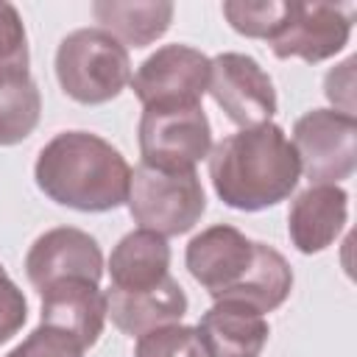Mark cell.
Returning <instances> with one entry per match:
<instances>
[{
	"instance_id": "ac0fdd59",
	"label": "cell",
	"mask_w": 357,
	"mask_h": 357,
	"mask_svg": "<svg viewBox=\"0 0 357 357\" xmlns=\"http://www.w3.org/2000/svg\"><path fill=\"white\" fill-rule=\"evenodd\" d=\"M42 117V95L28 70L0 73V145H17L33 134Z\"/></svg>"
},
{
	"instance_id": "e0dca14e",
	"label": "cell",
	"mask_w": 357,
	"mask_h": 357,
	"mask_svg": "<svg viewBox=\"0 0 357 357\" xmlns=\"http://www.w3.org/2000/svg\"><path fill=\"white\" fill-rule=\"evenodd\" d=\"M176 6L170 0H95L92 17L126 47H148L170 28Z\"/></svg>"
},
{
	"instance_id": "2e32d148",
	"label": "cell",
	"mask_w": 357,
	"mask_h": 357,
	"mask_svg": "<svg viewBox=\"0 0 357 357\" xmlns=\"http://www.w3.org/2000/svg\"><path fill=\"white\" fill-rule=\"evenodd\" d=\"M109 276L114 290H148L170 276V245L167 237L134 229L117 240L109 254Z\"/></svg>"
},
{
	"instance_id": "5bb4252c",
	"label": "cell",
	"mask_w": 357,
	"mask_h": 357,
	"mask_svg": "<svg viewBox=\"0 0 357 357\" xmlns=\"http://www.w3.org/2000/svg\"><path fill=\"white\" fill-rule=\"evenodd\" d=\"M209 357H259L271 326L259 310L245 301H215L195 326Z\"/></svg>"
},
{
	"instance_id": "7c38bea8",
	"label": "cell",
	"mask_w": 357,
	"mask_h": 357,
	"mask_svg": "<svg viewBox=\"0 0 357 357\" xmlns=\"http://www.w3.org/2000/svg\"><path fill=\"white\" fill-rule=\"evenodd\" d=\"M349 220V192L340 184H310L287 212L290 243L301 254L326 251Z\"/></svg>"
},
{
	"instance_id": "8fae6325",
	"label": "cell",
	"mask_w": 357,
	"mask_h": 357,
	"mask_svg": "<svg viewBox=\"0 0 357 357\" xmlns=\"http://www.w3.org/2000/svg\"><path fill=\"white\" fill-rule=\"evenodd\" d=\"M25 276L36 293L61 279H89L100 284L103 251L98 240L75 226L47 229L25 254Z\"/></svg>"
},
{
	"instance_id": "4fadbf2b",
	"label": "cell",
	"mask_w": 357,
	"mask_h": 357,
	"mask_svg": "<svg viewBox=\"0 0 357 357\" xmlns=\"http://www.w3.org/2000/svg\"><path fill=\"white\" fill-rule=\"evenodd\" d=\"M42 324L73 335L84 349L95 346L106 324V293L89 279H61L39 293Z\"/></svg>"
},
{
	"instance_id": "6da1fadb",
	"label": "cell",
	"mask_w": 357,
	"mask_h": 357,
	"mask_svg": "<svg viewBox=\"0 0 357 357\" xmlns=\"http://www.w3.org/2000/svg\"><path fill=\"white\" fill-rule=\"evenodd\" d=\"M184 265L215 301H245L262 315L282 307L293 290L290 262L273 245L248 240L229 223L195 234L187 243Z\"/></svg>"
},
{
	"instance_id": "52a82bcc",
	"label": "cell",
	"mask_w": 357,
	"mask_h": 357,
	"mask_svg": "<svg viewBox=\"0 0 357 357\" xmlns=\"http://www.w3.org/2000/svg\"><path fill=\"white\" fill-rule=\"evenodd\" d=\"M293 148L310 184H340L357 167V120L337 109H312L293 126Z\"/></svg>"
},
{
	"instance_id": "8992f818",
	"label": "cell",
	"mask_w": 357,
	"mask_h": 357,
	"mask_svg": "<svg viewBox=\"0 0 357 357\" xmlns=\"http://www.w3.org/2000/svg\"><path fill=\"white\" fill-rule=\"evenodd\" d=\"M137 142L142 165L162 173H190L212 151V126L201 103L142 109Z\"/></svg>"
},
{
	"instance_id": "603a6c76",
	"label": "cell",
	"mask_w": 357,
	"mask_h": 357,
	"mask_svg": "<svg viewBox=\"0 0 357 357\" xmlns=\"http://www.w3.org/2000/svg\"><path fill=\"white\" fill-rule=\"evenodd\" d=\"M28 321V301L0 265V346L8 343Z\"/></svg>"
},
{
	"instance_id": "277c9868",
	"label": "cell",
	"mask_w": 357,
	"mask_h": 357,
	"mask_svg": "<svg viewBox=\"0 0 357 357\" xmlns=\"http://www.w3.org/2000/svg\"><path fill=\"white\" fill-rule=\"evenodd\" d=\"M56 78L61 92L75 103H109L131 84L128 47L98 25L78 28L56 47Z\"/></svg>"
},
{
	"instance_id": "ffe728a7",
	"label": "cell",
	"mask_w": 357,
	"mask_h": 357,
	"mask_svg": "<svg viewBox=\"0 0 357 357\" xmlns=\"http://www.w3.org/2000/svg\"><path fill=\"white\" fill-rule=\"evenodd\" d=\"M134 357H209L195 326L167 324L137 337Z\"/></svg>"
},
{
	"instance_id": "cb8c5ba5",
	"label": "cell",
	"mask_w": 357,
	"mask_h": 357,
	"mask_svg": "<svg viewBox=\"0 0 357 357\" xmlns=\"http://www.w3.org/2000/svg\"><path fill=\"white\" fill-rule=\"evenodd\" d=\"M351 89H354V59H346L343 64H337L335 70L326 73V78H324V92H326V98L335 103L337 112L354 114Z\"/></svg>"
},
{
	"instance_id": "9c48e42d",
	"label": "cell",
	"mask_w": 357,
	"mask_h": 357,
	"mask_svg": "<svg viewBox=\"0 0 357 357\" xmlns=\"http://www.w3.org/2000/svg\"><path fill=\"white\" fill-rule=\"evenodd\" d=\"M351 36V11L337 3L287 0L279 31L268 39L276 59H301L307 64L337 56Z\"/></svg>"
},
{
	"instance_id": "44dd1931",
	"label": "cell",
	"mask_w": 357,
	"mask_h": 357,
	"mask_svg": "<svg viewBox=\"0 0 357 357\" xmlns=\"http://www.w3.org/2000/svg\"><path fill=\"white\" fill-rule=\"evenodd\" d=\"M28 33L17 6L0 0V73L28 70Z\"/></svg>"
},
{
	"instance_id": "30bf717a",
	"label": "cell",
	"mask_w": 357,
	"mask_h": 357,
	"mask_svg": "<svg viewBox=\"0 0 357 357\" xmlns=\"http://www.w3.org/2000/svg\"><path fill=\"white\" fill-rule=\"evenodd\" d=\"M206 92L220 106V112L240 128L271 123L279 106L273 81L259 67V61L231 50L209 59Z\"/></svg>"
},
{
	"instance_id": "3957f363",
	"label": "cell",
	"mask_w": 357,
	"mask_h": 357,
	"mask_svg": "<svg viewBox=\"0 0 357 357\" xmlns=\"http://www.w3.org/2000/svg\"><path fill=\"white\" fill-rule=\"evenodd\" d=\"M33 178L59 206L112 212L128 198L131 167L109 139L92 131H61L39 151Z\"/></svg>"
},
{
	"instance_id": "7a4b0ae2",
	"label": "cell",
	"mask_w": 357,
	"mask_h": 357,
	"mask_svg": "<svg viewBox=\"0 0 357 357\" xmlns=\"http://www.w3.org/2000/svg\"><path fill=\"white\" fill-rule=\"evenodd\" d=\"M206 159L215 195L240 212H259L287 201L301 178L296 148L273 120L223 137Z\"/></svg>"
},
{
	"instance_id": "5b68a950",
	"label": "cell",
	"mask_w": 357,
	"mask_h": 357,
	"mask_svg": "<svg viewBox=\"0 0 357 357\" xmlns=\"http://www.w3.org/2000/svg\"><path fill=\"white\" fill-rule=\"evenodd\" d=\"M128 212L139 229L162 237L187 234L206 212V192L195 170L162 173L148 165H137L128 181Z\"/></svg>"
},
{
	"instance_id": "d6986e66",
	"label": "cell",
	"mask_w": 357,
	"mask_h": 357,
	"mask_svg": "<svg viewBox=\"0 0 357 357\" xmlns=\"http://www.w3.org/2000/svg\"><path fill=\"white\" fill-rule=\"evenodd\" d=\"M287 14V0H259V3H243V0H226L223 17L229 25L248 39H271L282 20Z\"/></svg>"
},
{
	"instance_id": "9a60e30c",
	"label": "cell",
	"mask_w": 357,
	"mask_h": 357,
	"mask_svg": "<svg viewBox=\"0 0 357 357\" xmlns=\"http://www.w3.org/2000/svg\"><path fill=\"white\" fill-rule=\"evenodd\" d=\"M106 293V318L131 337H139L156 326L178 324L187 315V293L181 284L167 276L162 284L148 290H103Z\"/></svg>"
},
{
	"instance_id": "7402d4cb",
	"label": "cell",
	"mask_w": 357,
	"mask_h": 357,
	"mask_svg": "<svg viewBox=\"0 0 357 357\" xmlns=\"http://www.w3.org/2000/svg\"><path fill=\"white\" fill-rule=\"evenodd\" d=\"M84 346L73 337V335H67V332H61V329H56V326H47V324H39L22 343H17L6 357H84Z\"/></svg>"
},
{
	"instance_id": "ba28073f",
	"label": "cell",
	"mask_w": 357,
	"mask_h": 357,
	"mask_svg": "<svg viewBox=\"0 0 357 357\" xmlns=\"http://www.w3.org/2000/svg\"><path fill=\"white\" fill-rule=\"evenodd\" d=\"M209 86V56L190 45H162L131 75L142 109L195 106Z\"/></svg>"
}]
</instances>
